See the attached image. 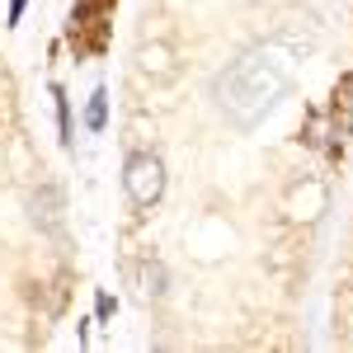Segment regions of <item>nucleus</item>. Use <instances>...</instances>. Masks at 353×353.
<instances>
[{
    "mask_svg": "<svg viewBox=\"0 0 353 353\" xmlns=\"http://www.w3.org/2000/svg\"><path fill=\"white\" fill-rule=\"evenodd\" d=\"M123 189L137 208H156L165 193V165L156 151H132L128 165H123Z\"/></svg>",
    "mask_w": 353,
    "mask_h": 353,
    "instance_id": "obj_1",
    "label": "nucleus"
},
{
    "mask_svg": "<svg viewBox=\"0 0 353 353\" xmlns=\"http://www.w3.org/2000/svg\"><path fill=\"white\" fill-rule=\"evenodd\" d=\"M349 128H353V71H344L334 85V141H344Z\"/></svg>",
    "mask_w": 353,
    "mask_h": 353,
    "instance_id": "obj_2",
    "label": "nucleus"
},
{
    "mask_svg": "<svg viewBox=\"0 0 353 353\" xmlns=\"http://www.w3.org/2000/svg\"><path fill=\"white\" fill-rule=\"evenodd\" d=\"M33 217L43 221L48 231H57V226H61V193H57L52 184H43V189L33 193Z\"/></svg>",
    "mask_w": 353,
    "mask_h": 353,
    "instance_id": "obj_3",
    "label": "nucleus"
},
{
    "mask_svg": "<svg viewBox=\"0 0 353 353\" xmlns=\"http://www.w3.org/2000/svg\"><path fill=\"white\" fill-rule=\"evenodd\" d=\"M137 61H141L146 76H170V71H174V52H170L165 43H146V48L137 52Z\"/></svg>",
    "mask_w": 353,
    "mask_h": 353,
    "instance_id": "obj_4",
    "label": "nucleus"
},
{
    "mask_svg": "<svg viewBox=\"0 0 353 353\" xmlns=\"http://www.w3.org/2000/svg\"><path fill=\"white\" fill-rule=\"evenodd\" d=\"M165 283H170V278H165V264H161V259H146V264H141V297L161 301L165 292H170Z\"/></svg>",
    "mask_w": 353,
    "mask_h": 353,
    "instance_id": "obj_5",
    "label": "nucleus"
},
{
    "mask_svg": "<svg viewBox=\"0 0 353 353\" xmlns=\"http://www.w3.org/2000/svg\"><path fill=\"white\" fill-rule=\"evenodd\" d=\"M104 123H109V90L99 85V90L90 94V104H85V128H90V132H104Z\"/></svg>",
    "mask_w": 353,
    "mask_h": 353,
    "instance_id": "obj_6",
    "label": "nucleus"
},
{
    "mask_svg": "<svg viewBox=\"0 0 353 353\" xmlns=\"http://www.w3.org/2000/svg\"><path fill=\"white\" fill-rule=\"evenodd\" d=\"M52 99H57V132H61L66 146H71V99H66L61 85H52Z\"/></svg>",
    "mask_w": 353,
    "mask_h": 353,
    "instance_id": "obj_7",
    "label": "nucleus"
},
{
    "mask_svg": "<svg viewBox=\"0 0 353 353\" xmlns=\"http://www.w3.org/2000/svg\"><path fill=\"white\" fill-rule=\"evenodd\" d=\"M113 311H118V301H113L109 292H99V297H94V316H99V321H109Z\"/></svg>",
    "mask_w": 353,
    "mask_h": 353,
    "instance_id": "obj_8",
    "label": "nucleus"
},
{
    "mask_svg": "<svg viewBox=\"0 0 353 353\" xmlns=\"http://www.w3.org/2000/svg\"><path fill=\"white\" fill-rule=\"evenodd\" d=\"M24 10H28V0H10V24H19V19H24Z\"/></svg>",
    "mask_w": 353,
    "mask_h": 353,
    "instance_id": "obj_9",
    "label": "nucleus"
}]
</instances>
